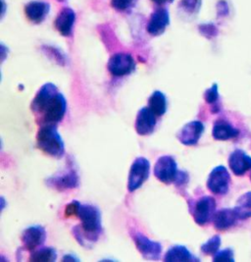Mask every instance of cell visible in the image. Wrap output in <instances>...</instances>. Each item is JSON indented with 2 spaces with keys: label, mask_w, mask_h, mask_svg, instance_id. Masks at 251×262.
I'll return each instance as SVG.
<instances>
[{
  "label": "cell",
  "mask_w": 251,
  "mask_h": 262,
  "mask_svg": "<svg viewBox=\"0 0 251 262\" xmlns=\"http://www.w3.org/2000/svg\"><path fill=\"white\" fill-rule=\"evenodd\" d=\"M76 216L81 220V225L72 230L77 242L83 247H86L87 243L95 244L102 233L100 210L95 205L79 203Z\"/></svg>",
  "instance_id": "obj_1"
},
{
  "label": "cell",
  "mask_w": 251,
  "mask_h": 262,
  "mask_svg": "<svg viewBox=\"0 0 251 262\" xmlns=\"http://www.w3.org/2000/svg\"><path fill=\"white\" fill-rule=\"evenodd\" d=\"M36 145L45 155L61 158L65 155V143L56 125H42L36 134Z\"/></svg>",
  "instance_id": "obj_2"
},
{
  "label": "cell",
  "mask_w": 251,
  "mask_h": 262,
  "mask_svg": "<svg viewBox=\"0 0 251 262\" xmlns=\"http://www.w3.org/2000/svg\"><path fill=\"white\" fill-rule=\"evenodd\" d=\"M150 162L144 157H138L133 162L129 172L128 191L130 192L138 191L143 187L149 178Z\"/></svg>",
  "instance_id": "obj_3"
},
{
  "label": "cell",
  "mask_w": 251,
  "mask_h": 262,
  "mask_svg": "<svg viewBox=\"0 0 251 262\" xmlns=\"http://www.w3.org/2000/svg\"><path fill=\"white\" fill-rule=\"evenodd\" d=\"M131 237L136 250L146 260H159L162 254V246L160 243L147 238L145 235L132 231Z\"/></svg>",
  "instance_id": "obj_4"
},
{
  "label": "cell",
  "mask_w": 251,
  "mask_h": 262,
  "mask_svg": "<svg viewBox=\"0 0 251 262\" xmlns=\"http://www.w3.org/2000/svg\"><path fill=\"white\" fill-rule=\"evenodd\" d=\"M216 213V201L214 198L204 195L193 204L192 214L195 223L199 226L207 225L213 220Z\"/></svg>",
  "instance_id": "obj_5"
},
{
  "label": "cell",
  "mask_w": 251,
  "mask_h": 262,
  "mask_svg": "<svg viewBox=\"0 0 251 262\" xmlns=\"http://www.w3.org/2000/svg\"><path fill=\"white\" fill-rule=\"evenodd\" d=\"M67 112V100L63 94L58 93L48 103L42 114V125H57Z\"/></svg>",
  "instance_id": "obj_6"
},
{
  "label": "cell",
  "mask_w": 251,
  "mask_h": 262,
  "mask_svg": "<svg viewBox=\"0 0 251 262\" xmlns=\"http://www.w3.org/2000/svg\"><path fill=\"white\" fill-rule=\"evenodd\" d=\"M231 176L227 168L223 165L215 167L207 179V189L217 195H225L229 192Z\"/></svg>",
  "instance_id": "obj_7"
},
{
  "label": "cell",
  "mask_w": 251,
  "mask_h": 262,
  "mask_svg": "<svg viewBox=\"0 0 251 262\" xmlns=\"http://www.w3.org/2000/svg\"><path fill=\"white\" fill-rule=\"evenodd\" d=\"M45 184L49 188H52L57 191H69L79 187L80 178L75 168L69 166V168L64 172H61L48 178L45 180Z\"/></svg>",
  "instance_id": "obj_8"
},
{
  "label": "cell",
  "mask_w": 251,
  "mask_h": 262,
  "mask_svg": "<svg viewBox=\"0 0 251 262\" xmlns=\"http://www.w3.org/2000/svg\"><path fill=\"white\" fill-rule=\"evenodd\" d=\"M136 63L129 53H115L108 60V71L114 77H125L135 70Z\"/></svg>",
  "instance_id": "obj_9"
},
{
  "label": "cell",
  "mask_w": 251,
  "mask_h": 262,
  "mask_svg": "<svg viewBox=\"0 0 251 262\" xmlns=\"http://www.w3.org/2000/svg\"><path fill=\"white\" fill-rule=\"evenodd\" d=\"M179 170L175 158L171 155H164L158 158L154 165V176L161 183L172 184L177 179Z\"/></svg>",
  "instance_id": "obj_10"
},
{
  "label": "cell",
  "mask_w": 251,
  "mask_h": 262,
  "mask_svg": "<svg viewBox=\"0 0 251 262\" xmlns=\"http://www.w3.org/2000/svg\"><path fill=\"white\" fill-rule=\"evenodd\" d=\"M204 132V125L200 121H192L186 124L177 134L179 143L187 146L197 144Z\"/></svg>",
  "instance_id": "obj_11"
},
{
  "label": "cell",
  "mask_w": 251,
  "mask_h": 262,
  "mask_svg": "<svg viewBox=\"0 0 251 262\" xmlns=\"http://www.w3.org/2000/svg\"><path fill=\"white\" fill-rule=\"evenodd\" d=\"M155 113L148 107L141 108L136 114L134 122V129L140 136H149L155 130Z\"/></svg>",
  "instance_id": "obj_12"
},
{
  "label": "cell",
  "mask_w": 251,
  "mask_h": 262,
  "mask_svg": "<svg viewBox=\"0 0 251 262\" xmlns=\"http://www.w3.org/2000/svg\"><path fill=\"white\" fill-rule=\"evenodd\" d=\"M47 231L42 226L35 225L28 227L22 233V243L25 250L34 251L36 248L42 246L47 239Z\"/></svg>",
  "instance_id": "obj_13"
},
{
  "label": "cell",
  "mask_w": 251,
  "mask_h": 262,
  "mask_svg": "<svg viewBox=\"0 0 251 262\" xmlns=\"http://www.w3.org/2000/svg\"><path fill=\"white\" fill-rule=\"evenodd\" d=\"M170 25V14L165 8H157L150 15L146 31L153 36H161Z\"/></svg>",
  "instance_id": "obj_14"
},
{
  "label": "cell",
  "mask_w": 251,
  "mask_h": 262,
  "mask_svg": "<svg viewBox=\"0 0 251 262\" xmlns=\"http://www.w3.org/2000/svg\"><path fill=\"white\" fill-rule=\"evenodd\" d=\"M57 86L54 83H44L36 93L35 98L32 101L31 108L35 113L41 114L52 98L58 94Z\"/></svg>",
  "instance_id": "obj_15"
},
{
  "label": "cell",
  "mask_w": 251,
  "mask_h": 262,
  "mask_svg": "<svg viewBox=\"0 0 251 262\" xmlns=\"http://www.w3.org/2000/svg\"><path fill=\"white\" fill-rule=\"evenodd\" d=\"M50 11V4L45 1L35 0L29 2L25 6L27 18L34 24L42 23Z\"/></svg>",
  "instance_id": "obj_16"
},
{
  "label": "cell",
  "mask_w": 251,
  "mask_h": 262,
  "mask_svg": "<svg viewBox=\"0 0 251 262\" xmlns=\"http://www.w3.org/2000/svg\"><path fill=\"white\" fill-rule=\"evenodd\" d=\"M76 22V13L70 7H65L60 11L54 25L60 35L63 36H71Z\"/></svg>",
  "instance_id": "obj_17"
},
{
  "label": "cell",
  "mask_w": 251,
  "mask_h": 262,
  "mask_svg": "<svg viewBox=\"0 0 251 262\" xmlns=\"http://www.w3.org/2000/svg\"><path fill=\"white\" fill-rule=\"evenodd\" d=\"M229 166L236 176H243L251 169V157L241 149H236L229 157Z\"/></svg>",
  "instance_id": "obj_18"
},
{
  "label": "cell",
  "mask_w": 251,
  "mask_h": 262,
  "mask_svg": "<svg viewBox=\"0 0 251 262\" xmlns=\"http://www.w3.org/2000/svg\"><path fill=\"white\" fill-rule=\"evenodd\" d=\"M239 220V217L234 208H223L216 212L213 223L216 230L226 231L235 226Z\"/></svg>",
  "instance_id": "obj_19"
},
{
  "label": "cell",
  "mask_w": 251,
  "mask_h": 262,
  "mask_svg": "<svg viewBox=\"0 0 251 262\" xmlns=\"http://www.w3.org/2000/svg\"><path fill=\"white\" fill-rule=\"evenodd\" d=\"M239 131L226 120H217L214 123L212 136L216 141H227L237 138Z\"/></svg>",
  "instance_id": "obj_20"
},
{
  "label": "cell",
  "mask_w": 251,
  "mask_h": 262,
  "mask_svg": "<svg viewBox=\"0 0 251 262\" xmlns=\"http://www.w3.org/2000/svg\"><path fill=\"white\" fill-rule=\"evenodd\" d=\"M164 261L166 262H195L199 261V259L194 256L191 250L185 246H173L167 250Z\"/></svg>",
  "instance_id": "obj_21"
},
{
  "label": "cell",
  "mask_w": 251,
  "mask_h": 262,
  "mask_svg": "<svg viewBox=\"0 0 251 262\" xmlns=\"http://www.w3.org/2000/svg\"><path fill=\"white\" fill-rule=\"evenodd\" d=\"M148 107L155 113L157 117L163 116L167 112V97L162 92L155 91L148 98Z\"/></svg>",
  "instance_id": "obj_22"
},
{
  "label": "cell",
  "mask_w": 251,
  "mask_h": 262,
  "mask_svg": "<svg viewBox=\"0 0 251 262\" xmlns=\"http://www.w3.org/2000/svg\"><path fill=\"white\" fill-rule=\"evenodd\" d=\"M239 220L251 218V191L242 194L234 207Z\"/></svg>",
  "instance_id": "obj_23"
},
{
  "label": "cell",
  "mask_w": 251,
  "mask_h": 262,
  "mask_svg": "<svg viewBox=\"0 0 251 262\" xmlns=\"http://www.w3.org/2000/svg\"><path fill=\"white\" fill-rule=\"evenodd\" d=\"M57 260V251L52 248H41L34 250L30 256V261L54 262Z\"/></svg>",
  "instance_id": "obj_24"
},
{
  "label": "cell",
  "mask_w": 251,
  "mask_h": 262,
  "mask_svg": "<svg viewBox=\"0 0 251 262\" xmlns=\"http://www.w3.org/2000/svg\"><path fill=\"white\" fill-rule=\"evenodd\" d=\"M204 99L205 101L210 104L211 111L212 113H219L221 111V106H220V96H219V90H218V84L214 83L211 88L205 91L204 93Z\"/></svg>",
  "instance_id": "obj_25"
},
{
  "label": "cell",
  "mask_w": 251,
  "mask_h": 262,
  "mask_svg": "<svg viewBox=\"0 0 251 262\" xmlns=\"http://www.w3.org/2000/svg\"><path fill=\"white\" fill-rule=\"evenodd\" d=\"M41 50L44 52V54H47L51 60H53L54 62H56V64H58L60 66H66L68 63V58L66 56V54L56 47H52V46H42Z\"/></svg>",
  "instance_id": "obj_26"
},
{
  "label": "cell",
  "mask_w": 251,
  "mask_h": 262,
  "mask_svg": "<svg viewBox=\"0 0 251 262\" xmlns=\"http://www.w3.org/2000/svg\"><path fill=\"white\" fill-rule=\"evenodd\" d=\"M221 247V237L216 235L209 238L206 243L200 247V250L206 255H214Z\"/></svg>",
  "instance_id": "obj_27"
},
{
  "label": "cell",
  "mask_w": 251,
  "mask_h": 262,
  "mask_svg": "<svg viewBox=\"0 0 251 262\" xmlns=\"http://www.w3.org/2000/svg\"><path fill=\"white\" fill-rule=\"evenodd\" d=\"M202 0H180L179 6L182 11L191 15H195L199 12Z\"/></svg>",
  "instance_id": "obj_28"
},
{
  "label": "cell",
  "mask_w": 251,
  "mask_h": 262,
  "mask_svg": "<svg viewBox=\"0 0 251 262\" xmlns=\"http://www.w3.org/2000/svg\"><path fill=\"white\" fill-rule=\"evenodd\" d=\"M198 31H199L200 35H202L204 37H206L208 39H212L219 35V29L213 23H205V24L199 25Z\"/></svg>",
  "instance_id": "obj_29"
},
{
  "label": "cell",
  "mask_w": 251,
  "mask_h": 262,
  "mask_svg": "<svg viewBox=\"0 0 251 262\" xmlns=\"http://www.w3.org/2000/svg\"><path fill=\"white\" fill-rule=\"evenodd\" d=\"M138 0H111V6L119 12H126L135 5Z\"/></svg>",
  "instance_id": "obj_30"
},
{
  "label": "cell",
  "mask_w": 251,
  "mask_h": 262,
  "mask_svg": "<svg viewBox=\"0 0 251 262\" xmlns=\"http://www.w3.org/2000/svg\"><path fill=\"white\" fill-rule=\"evenodd\" d=\"M214 262H234L235 255L232 249H225V250H218L213 255Z\"/></svg>",
  "instance_id": "obj_31"
},
{
  "label": "cell",
  "mask_w": 251,
  "mask_h": 262,
  "mask_svg": "<svg viewBox=\"0 0 251 262\" xmlns=\"http://www.w3.org/2000/svg\"><path fill=\"white\" fill-rule=\"evenodd\" d=\"M217 16L219 18H224L230 15V6L226 0H219L216 5Z\"/></svg>",
  "instance_id": "obj_32"
},
{
  "label": "cell",
  "mask_w": 251,
  "mask_h": 262,
  "mask_svg": "<svg viewBox=\"0 0 251 262\" xmlns=\"http://www.w3.org/2000/svg\"><path fill=\"white\" fill-rule=\"evenodd\" d=\"M190 180V177L188 175L187 172H184V171H179L178 173V176H177V179L175 181V184L178 186V187H181L182 185H186Z\"/></svg>",
  "instance_id": "obj_33"
},
{
  "label": "cell",
  "mask_w": 251,
  "mask_h": 262,
  "mask_svg": "<svg viewBox=\"0 0 251 262\" xmlns=\"http://www.w3.org/2000/svg\"><path fill=\"white\" fill-rule=\"evenodd\" d=\"M62 260L63 261H80V259L73 254H66Z\"/></svg>",
  "instance_id": "obj_34"
},
{
  "label": "cell",
  "mask_w": 251,
  "mask_h": 262,
  "mask_svg": "<svg viewBox=\"0 0 251 262\" xmlns=\"http://www.w3.org/2000/svg\"><path fill=\"white\" fill-rule=\"evenodd\" d=\"M151 1L157 5H166V4H170V3L174 2V0H151Z\"/></svg>",
  "instance_id": "obj_35"
},
{
  "label": "cell",
  "mask_w": 251,
  "mask_h": 262,
  "mask_svg": "<svg viewBox=\"0 0 251 262\" xmlns=\"http://www.w3.org/2000/svg\"><path fill=\"white\" fill-rule=\"evenodd\" d=\"M4 206H5V203H4V199H3V198H1V209H2V210H3Z\"/></svg>",
  "instance_id": "obj_36"
},
{
  "label": "cell",
  "mask_w": 251,
  "mask_h": 262,
  "mask_svg": "<svg viewBox=\"0 0 251 262\" xmlns=\"http://www.w3.org/2000/svg\"><path fill=\"white\" fill-rule=\"evenodd\" d=\"M58 1H61V2H62V1H66V0H58Z\"/></svg>",
  "instance_id": "obj_37"
},
{
  "label": "cell",
  "mask_w": 251,
  "mask_h": 262,
  "mask_svg": "<svg viewBox=\"0 0 251 262\" xmlns=\"http://www.w3.org/2000/svg\"><path fill=\"white\" fill-rule=\"evenodd\" d=\"M250 180H251V175H250Z\"/></svg>",
  "instance_id": "obj_38"
}]
</instances>
